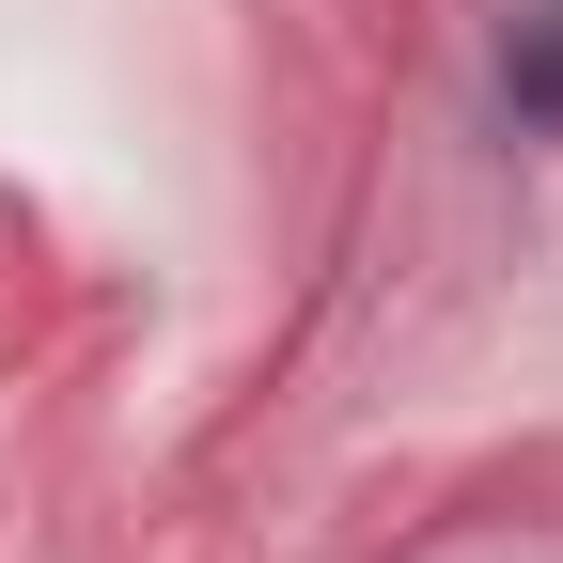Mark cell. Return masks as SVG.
<instances>
[{"instance_id":"1","label":"cell","mask_w":563,"mask_h":563,"mask_svg":"<svg viewBox=\"0 0 563 563\" xmlns=\"http://www.w3.org/2000/svg\"><path fill=\"white\" fill-rule=\"evenodd\" d=\"M501 95H517L532 125H563V0H548V16H517V47H501Z\"/></svg>"}]
</instances>
